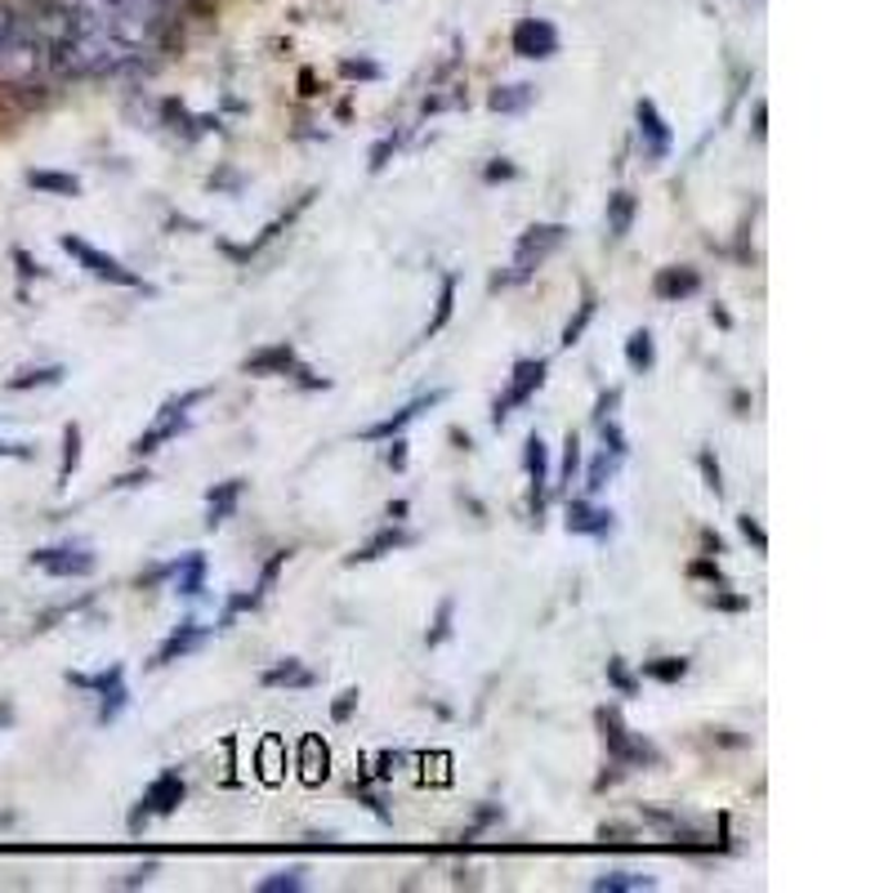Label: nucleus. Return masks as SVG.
<instances>
[{
	"label": "nucleus",
	"mask_w": 893,
	"mask_h": 893,
	"mask_svg": "<svg viewBox=\"0 0 893 893\" xmlns=\"http://www.w3.org/2000/svg\"><path fill=\"white\" fill-rule=\"evenodd\" d=\"M201 398H206V389H188V393L170 398V402H166V407L157 411L153 429L135 438V446H130V452H135V456H153V452H157V446H161V442H170L175 433H183V429H188V416H192V407H197Z\"/></svg>",
	"instance_id": "obj_1"
},
{
	"label": "nucleus",
	"mask_w": 893,
	"mask_h": 893,
	"mask_svg": "<svg viewBox=\"0 0 893 893\" xmlns=\"http://www.w3.org/2000/svg\"><path fill=\"white\" fill-rule=\"evenodd\" d=\"M599 728H603V742H608V755H612L617 768H643V764L661 759L656 746H648L643 737H634L617 711H599Z\"/></svg>",
	"instance_id": "obj_2"
},
{
	"label": "nucleus",
	"mask_w": 893,
	"mask_h": 893,
	"mask_svg": "<svg viewBox=\"0 0 893 893\" xmlns=\"http://www.w3.org/2000/svg\"><path fill=\"white\" fill-rule=\"evenodd\" d=\"M59 246L90 273V277H98V282H112V286H139V273L135 269H126L117 255H107V251H98V246H90V242H81V238H59Z\"/></svg>",
	"instance_id": "obj_3"
},
{
	"label": "nucleus",
	"mask_w": 893,
	"mask_h": 893,
	"mask_svg": "<svg viewBox=\"0 0 893 893\" xmlns=\"http://www.w3.org/2000/svg\"><path fill=\"white\" fill-rule=\"evenodd\" d=\"M564 223H532V229L518 238V246H514V282H523V277H532L540 264H545V255L549 251H558L564 246Z\"/></svg>",
	"instance_id": "obj_4"
},
{
	"label": "nucleus",
	"mask_w": 893,
	"mask_h": 893,
	"mask_svg": "<svg viewBox=\"0 0 893 893\" xmlns=\"http://www.w3.org/2000/svg\"><path fill=\"white\" fill-rule=\"evenodd\" d=\"M545 371H549V367H545V358H523V363L514 367V376H509V389L496 398L492 420L501 424V420H505L514 407H523V402H527V398H532V393L545 385Z\"/></svg>",
	"instance_id": "obj_5"
},
{
	"label": "nucleus",
	"mask_w": 893,
	"mask_h": 893,
	"mask_svg": "<svg viewBox=\"0 0 893 893\" xmlns=\"http://www.w3.org/2000/svg\"><path fill=\"white\" fill-rule=\"evenodd\" d=\"M32 564L45 568L50 577H90L94 572V549L85 545H50V549H36Z\"/></svg>",
	"instance_id": "obj_6"
},
{
	"label": "nucleus",
	"mask_w": 893,
	"mask_h": 893,
	"mask_svg": "<svg viewBox=\"0 0 893 893\" xmlns=\"http://www.w3.org/2000/svg\"><path fill=\"white\" fill-rule=\"evenodd\" d=\"M514 54L518 59H554L558 54V28L549 19H523L514 28Z\"/></svg>",
	"instance_id": "obj_7"
},
{
	"label": "nucleus",
	"mask_w": 893,
	"mask_h": 893,
	"mask_svg": "<svg viewBox=\"0 0 893 893\" xmlns=\"http://www.w3.org/2000/svg\"><path fill=\"white\" fill-rule=\"evenodd\" d=\"M179 800H183V777L179 773H161L157 781H153V787L144 791V800H139V813L130 818V827H139L144 818H166V813H175L179 809Z\"/></svg>",
	"instance_id": "obj_8"
},
{
	"label": "nucleus",
	"mask_w": 893,
	"mask_h": 893,
	"mask_svg": "<svg viewBox=\"0 0 893 893\" xmlns=\"http://www.w3.org/2000/svg\"><path fill=\"white\" fill-rule=\"evenodd\" d=\"M634 117H639V139H643V157H652V161H665V157H670V126H665V117L656 112V103H652V98H639Z\"/></svg>",
	"instance_id": "obj_9"
},
{
	"label": "nucleus",
	"mask_w": 893,
	"mask_h": 893,
	"mask_svg": "<svg viewBox=\"0 0 893 893\" xmlns=\"http://www.w3.org/2000/svg\"><path fill=\"white\" fill-rule=\"evenodd\" d=\"M697 291H702V273L689 269V264L661 269V273L652 277V295H656V300H670V304H680V300H689V295H697Z\"/></svg>",
	"instance_id": "obj_10"
},
{
	"label": "nucleus",
	"mask_w": 893,
	"mask_h": 893,
	"mask_svg": "<svg viewBox=\"0 0 893 893\" xmlns=\"http://www.w3.org/2000/svg\"><path fill=\"white\" fill-rule=\"evenodd\" d=\"M433 402H442V389H433V393H424V398H411V402H407V407H402V411H393V416H389V420H380V424H371V429H367V433H363V438H376V442H380V438H393V433H402V429H407V424H411V420H416V416H420V411H429V407H433Z\"/></svg>",
	"instance_id": "obj_11"
},
{
	"label": "nucleus",
	"mask_w": 893,
	"mask_h": 893,
	"mask_svg": "<svg viewBox=\"0 0 893 893\" xmlns=\"http://www.w3.org/2000/svg\"><path fill=\"white\" fill-rule=\"evenodd\" d=\"M568 532H577V536H608L612 532V509H599L590 501H572L568 505Z\"/></svg>",
	"instance_id": "obj_12"
},
{
	"label": "nucleus",
	"mask_w": 893,
	"mask_h": 893,
	"mask_svg": "<svg viewBox=\"0 0 893 893\" xmlns=\"http://www.w3.org/2000/svg\"><path fill=\"white\" fill-rule=\"evenodd\" d=\"M295 371V349L291 345H269L246 358V376H286Z\"/></svg>",
	"instance_id": "obj_13"
},
{
	"label": "nucleus",
	"mask_w": 893,
	"mask_h": 893,
	"mask_svg": "<svg viewBox=\"0 0 893 893\" xmlns=\"http://www.w3.org/2000/svg\"><path fill=\"white\" fill-rule=\"evenodd\" d=\"M170 577H175V595L197 599V595L206 590V558H201V554L179 558V564H170Z\"/></svg>",
	"instance_id": "obj_14"
},
{
	"label": "nucleus",
	"mask_w": 893,
	"mask_h": 893,
	"mask_svg": "<svg viewBox=\"0 0 893 893\" xmlns=\"http://www.w3.org/2000/svg\"><path fill=\"white\" fill-rule=\"evenodd\" d=\"M398 545H411V536H407L402 527H385V532H376V536H371L363 549H354V554H349V568H354V564H376V558L393 554Z\"/></svg>",
	"instance_id": "obj_15"
},
{
	"label": "nucleus",
	"mask_w": 893,
	"mask_h": 893,
	"mask_svg": "<svg viewBox=\"0 0 893 893\" xmlns=\"http://www.w3.org/2000/svg\"><path fill=\"white\" fill-rule=\"evenodd\" d=\"M242 479H229V483H219L210 496H206V523L214 527V523H223V518H233V509H238V501H242Z\"/></svg>",
	"instance_id": "obj_16"
},
{
	"label": "nucleus",
	"mask_w": 893,
	"mask_h": 893,
	"mask_svg": "<svg viewBox=\"0 0 893 893\" xmlns=\"http://www.w3.org/2000/svg\"><path fill=\"white\" fill-rule=\"evenodd\" d=\"M201 639H206V626H201V621H192V617H188V621H183V626H179V630H175V634H170V639H166V643H161V652H157V661H153V665H170V661H175V656H183V652H192V648H197V643H201Z\"/></svg>",
	"instance_id": "obj_17"
},
{
	"label": "nucleus",
	"mask_w": 893,
	"mask_h": 893,
	"mask_svg": "<svg viewBox=\"0 0 893 893\" xmlns=\"http://www.w3.org/2000/svg\"><path fill=\"white\" fill-rule=\"evenodd\" d=\"M523 465H527V479H532V487H536V505H540V496H545V487H549V452H545V442L532 433L527 438V456H523Z\"/></svg>",
	"instance_id": "obj_18"
},
{
	"label": "nucleus",
	"mask_w": 893,
	"mask_h": 893,
	"mask_svg": "<svg viewBox=\"0 0 893 893\" xmlns=\"http://www.w3.org/2000/svg\"><path fill=\"white\" fill-rule=\"evenodd\" d=\"M264 684H269V689H308V684H313V670L300 665L295 656H286L282 665L264 670Z\"/></svg>",
	"instance_id": "obj_19"
},
{
	"label": "nucleus",
	"mask_w": 893,
	"mask_h": 893,
	"mask_svg": "<svg viewBox=\"0 0 893 893\" xmlns=\"http://www.w3.org/2000/svg\"><path fill=\"white\" fill-rule=\"evenodd\" d=\"M634 210H639L634 192H612V197H608V233H612V238H626V233H630Z\"/></svg>",
	"instance_id": "obj_20"
},
{
	"label": "nucleus",
	"mask_w": 893,
	"mask_h": 893,
	"mask_svg": "<svg viewBox=\"0 0 893 893\" xmlns=\"http://www.w3.org/2000/svg\"><path fill=\"white\" fill-rule=\"evenodd\" d=\"M28 183L36 192H54V197H81V179L76 175H63V170H32Z\"/></svg>",
	"instance_id": "obj_21"
},
{
	"label": "nucleus",
	"mask_w": 893,
	"mask_h": 893,
	"mask_svg": "<svg viewBox=\"0 0 893 893\" xmlns=\"http://www.w3.org/2000/svg\"><path fill=\"white\" fill-rule=\"evenodd\" d=\"M532 98H536L532 85H496L492 98H487V107L492 112H523V107H532Z\"/></svg>",
	"instance_id": "obj_22"
},
{
	"label": "nucleus",
	"mask_w": 893,
	"mask_h": 893,
	"mask_svg": "<svg viewBox=\"0 0 893 893\" xmlns=\"http://www.w3.org/2000/svg\"><path fill=\"white\" fill-rule=\"evenodd\" d=\"M626 363H630V371H652V363H656V345H652V335L648 330H634L630 340H626Z\"/></svg>",
	"instance_id": "obj_23"
},
{
	"label": "nucleus",
	"mask_w": 893,
	"mask_h": 893,
	"mask_svg": "<svg viewBox=\"0 0 893 893\" xmlns=\"http://www.w3.org/2000/svg\"><path fill=\"white\" fill-rule=\"evenodd\" d=\"M643 675L656 680V684H680L689 675V656H656V661H643Z\"/></svg>",
	"instance_id": "obj_24"
},
{
	"label": "nucleus",
	"mask_w": 893,
	"mask_h": 893,
	"mask_svg": "<svg viewBox=\"0 0 893 893\" xmlns=\"http://www.w3.org/2000/svg\"><path fill=\"white\" fill-rule=\"evenodd\" d=\"M595 889L603 893H634V889H652V875H634V871H608L595 880Z\"/></svg>",
	"instance_id": "obj_25"
},
{
	"label": "nucleus",
	"mask_w": 893,
	"mask_h": 893,
	"mask_svg": "<svg viewBox=\"0 0 893 893\" xmlns=\"http://www.w3.org/2000/svg\"><path fill=\"white\" fill-rule=\"evenodd\" d=\"M98 697H103V706H98V719H103V724H112V719H117V715L126 711V702H130V693H126V680L107 684V689H103Z\"/></svg>",
	"instance_id": "obj_26"
},
{
	"label": "nucleus",
	"mask_w": 893,
	"mask_h": 893,
	"mask_svg": "<svg viewBox=\"0 0 893 893\" xmlns=\"http://www.w3.org/2000/svg\"><path fill=\"white\" fill-rule=\"evenodd\" d=\"M617 465H621V456H617V452H603V456L590 465V474H586V492H590V496H599V492L608 487V479L617 474Z\"/></svg>",
	"instance_id": "obj_27"
},
{
	"label": "nucleus",
	"mask_w": 893,
	"mask_h": 893,
	"mask_svg": "<svg viewBox=\"0 0 893 893\" xmlns=\"http://www.w3.org/2000/svg\"><path fill=\"white\" fill-rule=\"evenodd\" d=\"M595 308H599V300H595V295H586V300H581V308H577V317L564 326V340H558V345H568V349H572V345L581 340V335H586V326H590Z\"/></svg>",
	"instance_id": "obj_28"
},
{
	"label": "nucleus",
	"mask_w": 893,
	"mask_h": 893,
	"mask_svg": "<svg viewBox=\"0 0 893 893\" xmlns=\"http://www.w3.org/2000/svg\"><path fill=\"white\" fill-rule=\"evenodd\" d=\"M76 465H81V429L67 424L63 429V470H59V483H67L76 474Z\"/></svg>",
	"instance_id": "obj_29"
},
{
	"label": "nucleus",
	"mask_w": 893,
	"mask_h": 893,
	"mask_svg": "<svg viewBox=\"0 0 893 893\" xmlns=\"http://www.w3.org/2000/svg\"><path fill=\"white\" fill-rule=\"evenodd\" d=\"M63 376H67L63 367H36V371H19V376L10 380V389L23 393V389H36V385H59Z\"/></svg>",
	"instance_id": "obj_30"
},
{
	"label": "nucleus",
	"mask_w": 893,
	"mask_h": 893,
	"mask_svg": "<svg viewBox=\"0 0 893 893\" xmlns=\"http://www.w3.org/2000/svg\"><path fill=\"white\" fill-rule=\"evenodd\" d=\"M452 308H456V277H442V295H438V313H433V322H429V330H424V335L442 330V326H446V317H452Z\"/></svg>",
	"instance_id": "obj_31"
},
{
	"label": "nucleus",
	"mask_w": 893,
	"mask_h": 893,
	"mask_svg": "<svg viewBox=\"0 0 893 893\" xmlns=\"http://www.w3.org/2000/svg\"><path fill=\"white\" fill-rule=\"evenodd\" d=\"M300 889H304V871H300V866L277 871V875H269V880L260 884V893H300Z\"/></svg>",
	"instance_id": "obj_32"
},
{
	"label": "nucleus",
	"mask_w": 893,
	"mask_h": 893,
	"mask_svg": "<svg viewBox=\"0 0 893 893\" xmlns=\"http://www.w3.org/2000/svg\"><path fill=\"white\" fill-rule=\"evenodd\" d=\"M577 470H581V438L568 433V442H564V483H572Z\"/></svg>",
	"instance_id": "obj_33"
},
{
	"label": "nucleus",
	"mask_w": 893,
	"mask_h": 893,
	"mask_svg": "<svg viewBox=\"0 0 893 893\" xmlns=\"http://www.w3.org/2000/svg\"><path fill=\"white\" fill-rule=\"evenodd\" d=\"M452 612H456V603H452V599H446V603L438 608V621H433V630H429V648H433V643H442L446 634H452Z\"/></svg>",
	"instance_id": "obj_34"
},
{
	"label": "nucleus",
	"mask_w": 893,
	"mask_h": 893,
	"mask_svg": "<svg viewBox=\"0 0 893 893\" xmlns=\"http://www.w3.org/2000/svg\"><path fill=\"white\" fill-rule=\"evenodd\" d=\"M340 72H345L349 81H376V76H380V67H376L371 59H345Z\"/></svg>",
	"instance_id": "obj_35"
},
{
	"label": "nucleus",
	"mask_w": 893,
	"mask_h": 893,
	"mask_svg": "<svg viewBox=\"0 0 893 893\" xmlns=\"http://www.w3.org/2000/svg\"><path fill=\"white\" fill-rule=\"evenodd\" d=\"M608 680L617 684V693H626V697L634 693V680H630V670L621 665V656H612V661H608Z\"/></svg>",
	"instance_id": "obj_36"
},
{
	"label": "nucleus",
	"mask_w": 893,
	"mask_h": 893,
	"mask_svg": "<svg viewBox=\"0 0 893 893\" xmlns=\"http://www.w3.org/2000/svg\"><path fill=\"white\" fill-rule=\"evenodd\" d=\"M19 28H23V19H19V14L10 10V6H0V45H10Z\"/></svg>",
	"instance_id": "obj_37"
},
{
	"label": "nucleus",
	"mask_w": 893,
	"mask_h": 893,
	"mask_svg": "<svg viewBox=\"0 0 893 893\" xmlns=\"http://www.w3.org/2000/svg\"><path fill=\"white\" fill-rule=\"evenodd\" d=\"M737 527H742V536H746V540H755V549H759V554L768 549V536H764V527H759L750 514H742V518H737Z\"/></svg>",
	"instance_id": "obj_38"
},
{
	"label": "nucleus",
	"mask_w": 893,
	"mask_h": 893,
	"mask_svg": "<svg viewBox=\"0 0 893 893\" xmlns=\"http://www.w3.org/2000/svg\"><path fill=\"white\" fill-rule=\"evenodd\" d=\"M697 465H702V474H706V487L719 496V492H724V483H719V465H715V456H711V452H702V456H697Z\"/></svg>",
	"instance_id": "obj_39"
},
{
	"label": "nucleus",
	"mask_w": 893,
	"mask_h": 893,
	"mask_svg": "<svg viewBox=\"0 0 893 893\" xmlns=\"http://www.w3.org/2000/svg\"><path fill=\"white\" fill-rule=\"evenodd\" d=\"M304 777H308V781L326 777V768H317V737H308V742H304Z\"/></svg>",
	"instance_id": "obj_40"
},
{
	"label": "nucleus",
	"mask_w": 893,
	"mask_h": 893,
	"mask_svg": "<svg viewBox=\"0 0 893 893\" xmlns=\"http://www.w3.org/2000/svg\"><path fill=\"white\" fill-rule=\"evenodd\" d=\"M354 711H358V689L340 693V702H335V711H330V715H335V724H345V719H349Z\"/></svg>",
	"instance_id": "obj_41"
},
{
	"label": "nucleus",
	"mask_w": 893,
	"mask_h": 893,
	"mask_svg": "<svg viewBox=\"0 0 893 893\" xmlns=\"http://www.w3.org/2000/svg\"><path fill=\"white\" fill-rule=\"evenodd\" d=\"M483 175H487V183H501V179H514V175H518V166H514V161H505V157H496V161H492Z\"/></svg>",
	"instance_id": "obj_42"
},
{
	"label": "nucleus",
	"mask_w": 893,
	"mask_h": 893,
	"mask_svg": "<svg viewBox=\"0 0 893 893\" xmlns=\"http://www.w3.org/2000/svg\"><path fill=\"white\" fill-rule=\"evenodd\" d=\"M393 148H398V139H380V144L371 148V170H380V166L389 161V153H393Z\"/></svg>",
	"instance_id": "obj_43"
},
{
	"label": "nucleus",
	"mask_w": 893,
	"mask_h": 893,
	"mask_svg": "<svg viewBox=\"0 0 893 893\" xmlns=\"http://www.w3.org/2000/svg\"><path fill=\"white\" fill-rule=\"evenodd\" d=\"M389 465H393V470H407V442H402L398 433H393V446H389Z\"/></svg>",
	"instance_id": "obj_44"
},
{
	"label": "nucleus",
	"mask_w": 893,
	"mask_h": 893,
	"mask_svg": "<svg viewBox=\"0 0 893 893\" xmlns=\"http://www.w3.org/2000/svg\"><path fill=\"white\" fill-rule=\"evenodd\" d=\"M153 875H157V862H144V866H135V871L126 875V884L135 889V884H144V880H153Z\"/></svg>",
	"instance_id": "obj_45"
},
{
	"label": "nucleus",
	"mask_w": 893,
	"mask_h": 893,
	"mask_svg": "<svg viewBox=\"0 0 893 893\" xmlns=\"http://www.w3.org/2000/svg\"><path fill=\"white\" fill-rule=\"evenodd\" d=\"M0 456H32L28 442H0Z\"/></svg>",
	"instance_id": "obj_46"
},
{
	"label": "nucleus",
	"mask_w": 893,
	"mask_h": 893,
	"mask_svg": "<svg viewBox=\"0 0 893 893\" xmlns=\"http://www.w3.org/2000/svg\"><path fill=\"white\" fill-rule=\"evenodd\" d=\"M139 483H148V474H126L117 487H139Z\"/></svg>",
	"instance_id": "obj_47"
}]
</instances>
